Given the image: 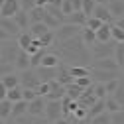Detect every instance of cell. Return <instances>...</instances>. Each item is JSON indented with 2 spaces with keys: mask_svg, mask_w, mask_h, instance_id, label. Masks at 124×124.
Masks as SVG:
<instances>
[{
  "mask_svg": "<svg viewBox=\"0 0 124 124\" xmlns=\"http://www.w3.org/2000/svg\"><path fill=\"white\" fill-rule=\"evenodd\" d=\"M51 47L61 57V61H65V63H69V65H87L89 67L91 61H93L91 49L83 41L81 36H75V38L65 39V41H55Z\"/></svg>",
  "mask_w": 124,
  "mask_h": 124,
  "instance_id": "6da1fadb",
  "label": "cell"
},
{
  "mask_svg": "<svg viewBox=\"0 0 124 124\" xmlns=\"http://www.w3.org/2000/svg\"><path fill=\"white\" fill-rule=\"evenodd\" d=\"M91 55L93 59H104V57H114V49H116V41H97L91 45Z\"/></svg>",
  "mask_w": 124,
  "mask_h": 124,
  "instance_id": "7a4b0ae2",
  "label": "cell"
},
{
  "mask_svg": "<svg viewBox=\"0 0 124 124\" xmlns=\"http://www.w3.org/2000/svg\"><path fill=\"white\" fill-rule=\"evenodd\" d=\"M81 26H75V24H61L55 32V41H65V39H71L75 36H81Z\"/></svg>",
  "mask_w": 124,
  "mask_h": 124,
  "instance_id": "3957f363",
  "label": "cell"
},
{
  "mask_svg": "<svg viewBox=\"0 0 124 124\" xmlns=\"http://www.w3.org/2000/svg\"><path fill=\"white\" fill-rule=\"evenodd\" d=\"M20 85L24 89H38L41 85V79L38 77V73H36L34 67H30L26 71H20Z\"/></svg>",
  "mask_w": 124,
  "mask_h": 124,
  "instance_id": "277c9868",
  "label": "cell"
},
{
  "mask_svg": "<svg viewBox=\"0 0 124 124\" xmlns=\"http://www.w3.org/2000/svg\"><path fill=\"white\" fill-rule=\"evenodd\" d=\"M47 101V99H45ZM45 118H47L49 122H55L59 120L61 116H63V104H61V101H47L45 102Z\"/></svg>",
  "mask_w": 124,
  "mask_h": 124,
  "instance_id": "5b68a950",
  "label": "cell"
},
{
  "mask_svg": "<svg viewBox=\"0 0 124 124\" xmlns=\"http://www.w3.org/2000/svg\"><path fill=\"white\" fill-rule=\"evenodd\" d=\"M91 69H106V71H120V65L116 63L114 57H104V59H93Z\"/></svg>",
  "mask_w": 124,
  "mask_h": 124,
  "instance_id": "8992f818",
  "label": "cell"
},
{
  "mask_svg": "<svg viewBox=\"0 0 124 124\" xmlns=\"http://www.w3.org/2000/svg\"><path fill=\"white\" fill-rule=\"evenodd\" d=\"M45 97H36L28 102V114L30 116H43L45 114Z\"/></svg>",
  "mask_w": 124,
  "mask_h": 124,
  "instance_id": "52a82bcc",
  "label": "cell"
},
{
  "mask_svg": "<svg viewBox=\"0 0 124 124\" xmlns=\"http://www.w3.org/2000/svg\"><path fill=\"white\" fill-rule=\"evenodd\" d=\"M91 77L95 83H108L118 79V71H106V69H91Z\"/></svg>",
  "mask_w": 124,
  "mask_h": 124,
  "instance_id": "ba28073f",
  "label": "cell"
},
{
  "mask_svg": "<svg viewBox=\"0 0 124 124\" xmlns=\"http://www.w3.org/2000/svg\"><path fill=\"white\" fill-rule=\"evenodd\" d=\"M0 28H2L10 38H18V36L22 34L20 26L16 24V20H14V18H4V16H0Z\"/></svg>",
  "mask_w": 124,
  "mask_h": 124,
  "instance_id": "9c48e42d",
  "label": "cell"
},
{
  "mask_svg": "<svg viewBox=\"0 0 124 124\" xmlns=\"http://www.w3.org/2000/svg\"><path fill=\"white\" fill-rule=\"evenodd\" d=\"M65 97V85H61L57 79L55 81H49V93L45 95L47 101H61Z\"/></svg>",
  "mask_w": 124,
  "mask_h": 124,
  "instance_id": "30bf717a",
  "label": "cell"
},
{
  "mask_svg": "<svg viewBox=\"0 0 124 124\" xmlns=\"http://www.w3.org/2000/svg\"><path fill=\"white\" fill-rule=\"evenodd\" d=\"M18 10H22V8H20V0H6V2L0 6V16H4V18H14Z\"/></svg>",
  "mask_w": 124,
  "mask_h": 124,
  "instance_id": "8fae6325",
  "label": "cell"
},
{
  "mask_svg": "<svg viewBox=\"0 0 124 124\" xmlns=\"http://www.w3.org/2000/svg\"><path fill=\"white\" fill-rule=\"evenodd\" d=\"M93 16L99 18V20H101V22H104V24H114V18H112L110 10L106 8V4H97V6H95V10H93Z\"/></svg>",
  "mask_w": 124,
  "mask_h": 124,
  "instance_id": "7c38bea8",
  "label": "cell"
},
{
  "mask_svg": "<svg viewBox=\"0 0 124 124\" xmlns=\"http://www.w3.org/2000/svg\"><path fill=\"white\" fill-rule=\"evenodd\" d=\"M36 73L41 79V83H49V81H55L57 79V67H36Z\"/></svg>",
  "mask_w": 124,
  "mask_h": 124,
  "instance_id": "4fadbf2b",
  "label": "cell"
},
{
  "mask_svg": "<svg viewBox=\"0 0 124 124\" xmlns=\"http://www.w3.org/2000/svg\"><path fill=\"white\" fill-rule=\"evenodd\" d=\"M57 81L61 83V85H71L75 79H73V75H71V71H69V65H65L63 61H61V65L57 67Z\"/></svg>",
  "mask_w": 124,
  "mask_h": 124,
  "instance_id": "5bb4252c",
  "label": "cell"
},
{
  "mask_svg": "<svg viewBox=\"0 0 124 124\" xmlns=\"http://www.w3.org/2000/svg\"><path fill=\"white\" fill-rule=\"evenodd\" d=\"M87 14L83 12V10H77V12H71L69 16H65V24H75V26H81V28H85L87 26Z\"/></svg>",
  "mask_w": 124,
  "mask_h": 124,
  "instance_id": "9a60e30c",
  "label": "cell"
},
{
  "mask_svg": "<svg viewBox=\"0 0 124 124\" xmlns=\"http://www.w3.org/2000/svg\"><path fill=\"white\" fill-rule=\"evenodd\" d=\"M59 65H61V57L53 49H47L41 59V67H59Z\"/></svg>",
  "mask_w": 124,
  "mask_h": 124,
  "instance_id": "2e32d148",
  "label": "cell"
},
{
  "mask_svg": "<svg viewBox=\"0 0 124 124\" xmlns=\"http://www.w3.org/2000/svg\"><path fill=\"white\" fill-rule=\"evenodd\" d=\"M14 67H16L18 71H26V69H30V67H32L30 53L24 51V49H20V53H18V57H16V63H14Z\"/></svg>",
  "mask_w": 124,
  "mask_h": 124,
  "instance_id": "e0dca14e",
  "label": "cell"
},
{
  "mask_svg": "<svg viewBox=\"0 0 124 124\" xmlns=\"http://www.w3.org/2000/svg\"><path fill=\"white\" fill-rule=\"evenodd\" d=\"M106 8L110 10V14H112V18H114V20L124 16V0H108Z\"/></svg>",
  "mask_w": 124,
  "mask_h": 124,
  "instance_id": "ac0fdd59",
  "label": "cell"
},
{
  "mask_svg": "<svg viewBox=\"0 0 124 124\" xmlns=\"http://www.w3.org/2000/svg\"><path fill=\"white\" fill-rule=\"evenodd\" d=\"M14 20H16V24L20 26L22 32H24V30H30V26H32V22H30V14L26 10H18L16 16H14Z\"/></svg>",
  "mask_w": 124,
  "mask_h": 124,
  "instance_id": "d6986e66",
  "label": "cell"
},
{
  "mask_svg": "<svg viewBox=\"0 0 124 124\" xmlns=\"http://www.w3.org/2000/svg\"><path fill=\"white\" fill-rule=\"evenodd\" d=\"M28 114V101H18V102H12V118H20Z\"/></svg>",
  "mask_w": 124,
  "mask_h": 124,
  "instance_id": "ffe728a7",
  "label": "cell"
},
{
  "mask_svg": "<svg viewBox=\"0 0 124 124\" xmlns=\"http://www.w3.org/2000/svg\"><path fill=\"white\" fill-rule=\"evenodd\" d=\"M28 14H30V22H32V24H38V22H43V18H45V14H47V10H45L43 6H36V8L30 10Z\"/></svg>",
  "mask_w": 124,
  "mask_h": 124,
  "instance_id": "44dd1931",
  "label": "cell"
},
{
  "mask_svg": "<svg viewBox=\"0 0 124 124\" xmlns=\"http://www.w3.org/2000/svg\"><path fill=\"white\" fill-rule=\"evenodd\" d=\"M16 41H18V45H20V49H28L30 47V45H32V41H34V36L32 34H30V30H24V32L16 38Z\"/></svg>",
  "mask_w": 124,
  "mask_h": 124,
  "instance_id": "7402d4cb",
  "label": "cell"
},
{
  "mask_svg": "<svg viewBox=\"0 0 124 124\" xmlns=\"http://www.w3.org/2000/svg\"><path fill=\"white\" fill-rule=\"evenodd\" d=\"M0 81L6 85V89H14V87H20V75L12 71V73H8L4 77H0Z\"/></svg>",
  "mask_w": 124,
  "mask_h": 124,
  "instance_id": "603a6c76",
  "label": "cell"
},
{
  "mask_svg": "<svg viewBox=\"0 0 124 124\" xmlns=\"http://www.w3.org/2000/svg\"><path fill=\"white\" fill-rule=\"evenodd\" d=\"M83 91H85V89H81L79 85L73 81L71 85H67V87H65V95H67L69 99H73V101H79V97L83 95Z\"/></svg>",
  "mask_w": 124,
  "mask_h": 124,
  "instance_id": "cb8c5ba5",
  "label": "cell"
},
{
  "mask_svg": "<svg viewBox=\"0 0 124 124\" xmlns=\"http://www.w3.org/2000/svg\"><path fill=\"white\" fill-rule=\"evenodd\" d=\"M110 26L112 24H102L99 30H97V41H110L112 36H110Z\"/></svg>",
  "mask_w": 124,
  "mask_h": 124,
  "instance_id": "d4e9b609",
  "label": "cell"
},
{
  "mask_svg": "<svg viewBox=\"0 0 124 124\" xmlns=\"http://www.w3.org/2000/svg\"><path fill=\"white\" fill-rule=\"evenodd\" d=\"M81 38H83V41L89 45V47H91L93 43H97V32H95V30H91V28H87V26L81 30Z\"/></svg>",
  "mask_w": 124,
  "mask_h": 124,
  "instance_id": "484cf974",
  "label": "cell"
},
{
  "mask_svg": "<svg viewBox=\"0 0 124 124\" xmlns=\"http://www.w3.org/2000/svg\"><path fill=\"white\" fill-rule=\"evenodd\" d=\"M47 32H49V28L45 26L43 22H38V24H32V26H30V34H32L34 38H38V39H39L43 34H47Z\"/></svg>",
  "mask_w": 124,
  "mask_h": 124,
  "instance_id": "4316f807",
  "label": "cell"
},
{
  "mask_svg": "<svg viewBox=\"0 0 124 124\" xmlns=\"http://www.w3.org/2000/svg\"><path fill=\"white\" fill-rule=\"evenodd\" d=\"M69 71H71V75H73V79L91 75V67H87V65H69Z\"/></svg>",
  "mask_w": 124,
  "mask_h": 124,
  "instance_id": "83f0119b",
  "label": "cell"
},
{
  "mask_svg": "<svg viewBox=\"0 0 124 124\" xmlns=\"http://www.w3.org/2000/svg\"><path fill=\"white\" fill-rule=\"evenodd\" d=\"M87 124H112V122H110V112L104 110V112H101V114H97V116L89 118Z\"/></svg>",
  "mask_w": 124,
  "mask_h": 124,
  "instance_id": "f1b7e54d",
  "label": "cell"
},
{
  "mask_svg": "<svg viewBox=\"0 0 124 124\" xmlns=\"http://www.w3.org/2000/svg\"><path fill=\"white\" fill-rule=\"evenodd\" d=\"M24 89H22V85L20 87H14V89H8V95H6V99L10 101V102H18V101H22L24 99Z\"/></svg>",
  "mask_w": 124,
  "mask_h": 124,
  "instance_id": "f546056e",
  "label": "cell"
},
{
  "mask_svg": "<svg viewBox=\"0 0 124 124\" xmlns=\"http://www.w3.org/2000/svg\"><path fill=\"white\" fill-rule=\"evenodd\" d=\"M106 110V104H104V99H99L93 106H89V118H93V116H97V114H101V112H104Z\"/></svg>",
  "mask_w": 124,
  "mask_h": 124,
  "instance_id": "4dcf8cb0",
  "label": "cell"
},
{
  "mask_svg": "<svg viewBox=\"0 0 124 124\" xmlns=\"http://www.w3.org/2000/svg\"><path fill=\"white\" fill-rule=\"evenodd\" d=\"M39 43H41V47H45V49H49L51 45L55 43V32H53V30H49L47 34H43V36L39 38Z\"/></svg>",
  "mask_w": 124,
  "mask_h": 124,
  "instance_id": "1f68e13d",
  "label": "cell"
},
{
  "mask_svg": "<svg viewBox=\"0 0 124 124\" xmlns=\"http://www.w3.org/2000/svg\"><path fill=\"white\" fill-rule=\"evenodd\" d=\"M10 116H12V102H10L8 99L0 101V118L6 120V118H10Z\"/></svg>",
  "mask_w": 124,
  "mask_h": 124,
  "instance_id": "d6a6232c",
  "label": "cell"
},
{
  "mask_svg": "<svg viewBox=\"0 0 124 124\" xmlns=\"http://www.w3.org/2000/svg\"><path fill=\"white\" fill-rule=\"evenodd\" d=\"M104 104H106V112H116V110H120V104H118V101L112 97V95H106V99H104Z\"/></svg>",
  "mask_w": 124,
  "mask_h": 124,
  "instance_id": "836d02e7",
  "label": "cell"
},
{
  "mask_svg": "<svg viewBox=\"0 0 124 124\" xmlns=\"http://www.w3.org/2000/svg\"><path fill=\"white\" fill-rule=\"evenodd\" d=\"M110 36H112V39H114L116 43H124V30L118 28L116 24L110 26Z\"/></svg>",
  "mask_w": 124,
  "mask_h": 124,
  "instance_id": "e575fe53",
  "label": "cell"
},
{
  "mask_svg": "<svg viewBox=\"0 0 124 124\" xmlns=\"http://www.w3.org/2000/svg\"><path fill=\"white\" fill-rule=\"evenodd\" d=\"M45 51H47V49H45V47H41V49H39L38 53H34V55H30V61H32V67H34V69L41 65V59H43Z\"/></svg>",
  "mask_w": 124,
  "mask_h": 124,
  "instance_id": "d590c367",
  "label": "cell"
},
{
  "mask_svg": "<svg viewBox=\"0 0 124 124\" xmlns=\"http://www.w3.org/2000/svg\"><path fill=\"white\" fill-rule=\"evenodd\" d=\"M93 91H95V97L97 99H106V89H104V83H93Z\"/></svg>",
  "mask_w": 124,
  "mask_h": 124,
  "instance_id": "8d00e7d4",
  "label": "cell"
},
{
  "mask_svg": "<svg viewBox=\"0 0 124 124\" xmlns=\"http://www.w3.org/2000/svg\"><path fill=\"white\" fill-rule=\"evenodd\" d=\"M114 59L116 63L122 67L124 65V43H116V49H114Z\"/></svg>",
  "mask_w": 124,
  "mask_h": 124,
  "instance_id": "74e56055",
  "label": "cell"
},
{
  "mask_svg": "<svg viewBox=\"0 0 124 124\" xmlns=\"http://www.w3.org/2000/svg\"><path fill=\"white\" fill-rule=\"evenodd\" d=\"M112 97L118 101V104L124 108V81H120V85H118V89L112 93Z\"/></svg>",
  "mask_w": 124,
  "mask_h": 124,
  "instance_id": "f35d334b",
  "label": "cell"
},
{
  "mask_svg": "<svg viewBox=\"0 0 124 124\" xmlns=\"http://www.w3.org/2000/svg\"><path fill=\"white\" fill-rule=\"evenodd\" d=\"M75 83L79 85L81 89H89V87L95 83V81H93V77H91V75H87V77H77V79H75Z\"/></svg>",
  "mask_w": 124,
  "mask_h": 124,
  "instance_id": "ab89813d",
  "label": "cell"
},
{
  "mask_svg": "<svg viewBox=\"0 0 124 124\" xmlns=\"http://www.w3.org/2000/svg\"><path fill=\"white\" fill-rule=\"evenodd\" d=\"M14 69H16V67H14L12 63H8V61H4V59H0V77H4V75H8V73H12Z\"/></svg>",
  "mask_w": 124,
  "mask_h": 124,
  "instance_id": "60d3db41",
  "label": "cell"
},
{
  "mask_svg": "<svg viewBox=\"0 0 124 124\" xmlns=\"http://www.w3.org/2000/svg\"><path fill=\"white\" fill-rule=\"evenodd\" d=\"M110 122L112 124H124V108H120L116 112H110Z\"/></svg>",
  "mask_w": 124,
  "mask_h": 124,
  "instance_id": "b9f144b4",
  "label": "cell"
},
{
  "mask_svg": "<svg viewBox=\"0 0 124 124\" xmlns=\"http://www.w3.org/2000/svg\"><path fill=\"white\" fill-rule=\"evenodd\" d=\"M102 24H104V22H101V20H99V18H95V16H89V18H87V28L95 30V32H97V30H99Z\"/></svg>",
  "mask_w": 124,
  "mask_h": 124,
  "instance_id": "7bdbcfd3",
  "label": "cell"
},
{
  "mask_svg": "<svg viewBox=\"0 0 124 124\" xmlns=\"http://www.w3.org/2000/svg\"><path fill=\"white\" fill-rule=\"evenodd\" d=\"M97 2L95 0H83V12L87 14V16H93V10H95Z\"/></svg>",
  "mask_w": 124,
  "mask_h": 124,
  "instance_id": "ee69618b",
  "label": "cell"
},
{
  "mask_svg": "<svg viewBox=\"0 0 124 124\" xmlns=\"http://www.w3.org/2000/svg\"><path fill=\"white\" fill-rule=\"evenodd\" d=\"M118 85H120V79H112V81L104 83V89H106V93H108V95H112V93L118 89Z\"/></svg>",
  "mask_w": 124,
  "mask_h": 124,
  "instance_id": "f6af8a7d",
  "label": "cell"
},
{
  "mask_svg": "<svg viewBox=\"0 0 124 124\" xmlns=\"http://www.w3.org/2000/svg\"><path fill=\"white\" fill-rule=\"evenodd\" d=\"M22 89H24V87H22ZM22 95H24V101H28V102H30V101H34L36 97H39L36 89H24V93H22Z\"/></svg>",
  "mask_w": 124,
  "mask_h": 124,
  "instance_id": "bcb514c9",
  "label": "cell"
},
{
  "mask_svg": "<svg viewBox=\"0 0 124 124\" xmlns=\"http://www.w3.org/2000/svg\"><path fill=\"white\" fill-rule=\"evenodd\" d=\"M61 12H63L65 16H69L71 12H75V10H73V2H71V0H63V2H61Z\"/></svg>",
  "mask_w": 124,
  "mask_h": 124,
  "instance_id": "7dc6e473",
  "label": "cell"
},
{
  "mask_svg": "<svg viewBox=\"0 0 124 124\" xmlns=\"http://www.w3.org/2000/svg\"><path fill=\"white\" fill-rule=\"evenodd\" d=\"M20 8L26 10V12H30L32 8H36V0H20Z\"/></svg>",
  "mask_w": 124,
  "mask_h": 124,
  "instance_id": "c3c4849f",
  "label": "cell"
},
{
  "mask_svg": "<svg viewBox=\"0 0 124 124\" xmlns=\"http://www.w3.org/2000/svg\"><path fill=\"white\" fill-rule=\"evenodd\" d=\"M36 91H38V95H39V97H45V95L49 93V83H41Z\"/></svg>",
  "mask_w": 124,
  "mask_h": 124,
  "instance_id": "681fc988",
  "label": "cell"
},
{
  "mask_svg": "<svg viewBox=\"0 0 124 124\" xmlns=\"http://www.w3.org/2000/svg\"><path fill=\"white\" fill-rule=\"evenodd\" d=\"M53 124H79V122L73 120L71 116H61V118H59V120H55Z\"/></svg>",
  "mask_w": 124,
  "mask_h": 124,
  "instance_id": "f907efd6",
  "label": "cell"
},
{
  "mask_svg": "<svg viewBox=\"0 0 124 124\" xmlns=\"http://www.w3.org/2000/svg\"><path fill=\"white\" fill-rule=\"evenodd\" d=\"M32 124H53V122H49L45 116H32Z\"/></svg>",
  "mask_w": 124,
  "mask_h": 124,
  "instance_id": "816d5d0a",
  "label": "cell"
},
{
  "mask_svg": "<svg viewBox=\"0 0 124 124\" xmlns=\"http://www.w3.org/2000/svg\"><path fill=\"white\" fill-rule=\"evenodd\" d=\"M6 95H8V89H6V85H4L2 81H0V101H4Z\"/></svg>",
  "mask_w": 124,
  "mask_h": 124,
  "instance_id": "f5cc1de1",
  "label": "cell"
},
{
  "mask_svg": "<svg viewBox=\"0 0 124 124\" xmlns=\"http://www.w3.org/2000/svg\"><path fill=\"white\" fill-rule=\"evenodd\" d=\"M73 2V10L77 12V10H83V0H71Z\"/></svg>",
  "mask_w": 124,
  "mask_h": 124,
  "instance_id": "db71d44e",
  "label": "cell"
},
{
  "mask_svg": "<svg viewBox=\"0 0 124 124\" xmlns=\"http://www.w3.org/2000/svg\"><path fill=\"white\" fill-rule=\"evenodd\" d=\"M8 39H12V38H10V36H8L6 32H4L2 28H0V41H8Z\"/></svg>",
  "mask_w": 124,
  "mask_h": 124,
  "instance_id": "11a10c76",
  "label": "cell"
},
{
  "mask_svg": "<svg viewBox=\"0 0 124 124\" xmlns=\"http://www.w3.org/2000/svg\"><path fill=\"white\" fill-rule=\"evenodd\" d=\"M114 24H116L118 28H122V30H124V16H122V18H116V20H114Z\"/></svg>",
  "mask_w": 124,
  "mask_h": 124,
  "instance_id": "9f6ffc18",
  "label": "cell"
},
{
  "mask_svg": "<svg viewBox=\"0 0 124 124\" xmlns=\"http://www.w3.org/2000/svg\"><path fill=\"white\" fill-rule=\"evenodd\" d=\"M47 2H49V0H36V6H47Z\"/></svg>",
  "mask_w": 124,
  "mask_h": 124,
  "instance_id": "6f0895ef",
  "label": "cell"
},
{
  "mask_svg": "<svg viewBox=\"0 0 124 124\" xmlns=\"http://www.w3.org/2000/svg\"><path fill=\"white\" fill-rule=\"evenodd\" d=\"M97 4H108V0H95Z\"/></svg>",
  "mask_w": 124,
  "mask_h": 124,
  "instance_id": "680465c9",
  "label": "cell"
},
{
  "mask_svg": "<svg viewBox=\"0 0 124 124\" xmlns=\"http://www.w3.org/2000/svg\"><path fill=\"white\" fill-rule=\"evenodd\" d=\"M0 124H4V120H2V118H0Z\"/></svg>",
  "mask_w": 124,
  "mask_h": 124,
  "instance_id": "91938a15",
  "label": "cell"
},
{
  "mask_svg": "<svg viewBox=\"0 0 124 124\" xmlns=\"http://www.w3.org/2000/svg\"><path fill=\"white\" fill-rule=\"evenodd\" d=\"M120 69H122V71H124V65H122V67H120Z\"/></svg>",
  "mask_w": 124,
  "mask_h": 124,
  "instance_id": "94428289",
  "label": "cell"
}]
</instances>
